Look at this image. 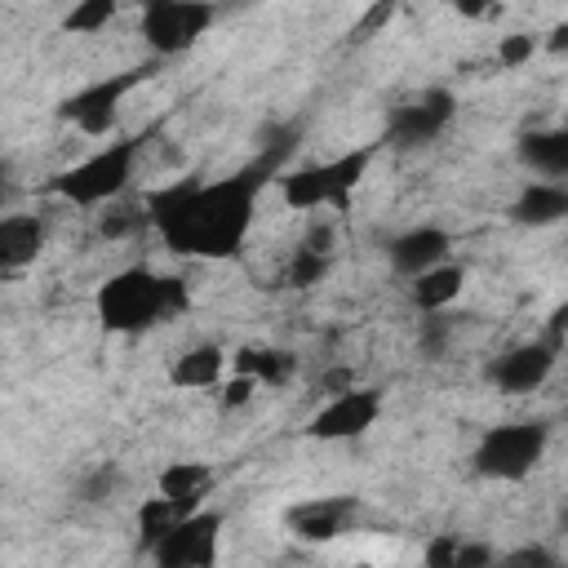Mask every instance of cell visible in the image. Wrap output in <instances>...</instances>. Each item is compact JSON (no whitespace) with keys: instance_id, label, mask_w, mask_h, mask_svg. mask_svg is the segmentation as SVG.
Returning <instances> with one entry per match:
<instances>
[{"instance_id":"cell-1","label":"cell","mask_w":568,"mask_h":568,"mask_svg":"<svg viewBox=\"0 0 568 568\" xmlns=\"http://www.w3.org/2000/svg\"><path fill=\"white\" fill-rule=\"evenodd\" d=\"M297 142H302V124L288 120V124L266 129V142L257 146V155L248 164H240L235 173H226V178L186 173V178H178L169 186L146 191L142 195L146 226L178 257L231 262L248 240V226L257 217L262 191L284 173V164L293 160Z\"/></svg>"},{"instance_id":"cell-2","label":"cell","mask_w":568,"mask_h":568,"mask_svg":"<svg viewBox=\"0 0 568 568\" xmlns=\"http://www.w3.org/2000/svg\"><path fill=\"white\" fill-rule=\"evenodd\" d=\"M186 306H191L186 280L160 275L151 266H124L111 280H102L93 293L98 324L106 333H124V337L146 333V328L164 324L169 315H182Z\"/></svg>"},{"instance_id":"cell-3","label":"cell","mask_w":568,"mask_h":568,"mask_svg":"<svg viewBox=\"0 0 568 568\" xmlns=\"http://www.w3.org/2000/svg\"><path fill=\"white\" fill-rule=\"evenodd\" d=\"M142 146H146V138H115V142L98 146L93 155H84L80 164H71L58 178H49L44 191L62 195L75 209H102L106 200H120L129 191Z\"/></svg>"},{"instance_id":"cell-4","label":"cell","mask_w":568,"mask_h":568,"mask_svg":"<svg viewBox=\"0 0 568 568\" xmlns=\"http://www.w3.org/2000/svg\"><path fill=\"white\" fill-rule=\"evenodd\" d=\"M377 155V142H364L355 151H342L324 164H302V169H288L280 173V195L293 213H311V209H346L355 186L364 182L368 164Z\"/></svg>"},{"instance_id":"cell-5","label":"cell","mask_w":568,"mask_h":568,"mask_svg":"<svg viewBox=\"0 0 568 568\" xmlns=\"http://www.w3.org/2000/svg\"><path fill=\"white\" fill-rule=\"evenodd\" d=\"M546 444H550V426L541 417H528V422H501V426H488L470 453V466L484 475V479H501V484H519L537 470V462L546 457Z\"/></svg>"},{"instance_id":"cell-6","label":"cell","mask_w":568,"mask_h":568,"mask_svg":"<svg viewBox=\"0 0 568 568\" xmlns=\"http://www.w3.org/2000/svg\"><path fill=\"white\" fill-rule=\"evenodd\" d=\"M217 22L213 0H142L138 31L155 58H178L204 40V31Z\"/></svg>"},{"instance_id":"cell-7","label":"cell","mask_w":568,"mask_h":568,"mask_svg":"<svg viewBox=\"0 0 568 568\" xmlns=\"http://www.w3.org/2000/svg\"><path fill=\"white\" fill-rule=\"evenodd\" d=\"M146 75H151V67L111 71V75H102V80H93V84L75 89L71 98H62L53 115H58L62 124H71L75 133H84V138H106V133L115 129L120 102H124V98H129Z\"/></svg>"},{"instance_id":"cell-8","label":"cell","mask_w":568,"mask_h":568,"mask_svg":"<svg viewBox=\"0 0 568 568\" xmlns=\"http://www.w3.org/2000/svg\"><path fill=\"white\" fill-rule=\"evenodd\" d=\"M382 417V390L377 386H346V390H333L306 422V435L311 439H324V444H337V439H359L377 426Z\"/></svg>"},{"instance_id":"cell-9","label":"cell","mask_w":568,"mask_h":568,"mask_svg":"<svg viewBox=\"0 0 568 568\" xmlns=\"http://www.w3.org/2000/svg\"><path fill=\"white\" fill-rule=\"evenodd\" d=\"M217 541H222V515L195 506L191 515H182L146 555L160 568H209L217 559Z\"/></svg>"},{"instance_id":"cell-10","label":"cell","mask_w":568,"mask_h":568,"mask_svg":"<svg viewBox=\"0 0 568 568\" xmlns=\"http://www.w3.org/2000/svg\"><path fill=\"white\" fill-rule=\"evenodd\" d=\"M453 120H457V98H453V89H439L435 84V89L399 102L386 115V142L399 146V151H413V146L435 142Z\"/></svg>"},{"instance_id":"cell-11","label":"cell","mask_w":568,"mask_h":568,"mask_svg":"<svg viewBox=\"0 0 568 568\" xmlns=\"http://www.w3.org/2000/svg\"><path fill=\"white\" fill-rule=\"evenodd\" d=\"M555 364H559V351H555L546 337H537V342H519V346L501 351V355L484 368V377H488V386H497L501 395H532V390H541V386L550 382Z\"/></svg>"},{"instance_id":"cell-12","label":"cell","mask_w":568,"mask_h":568,"mask_svg":"<svg viewBox=\"0 0 568 568\" xmlns=\"http://www.w3.org/2000/svg\"><path fill=\"white\" fill-rule=\"evenodd\" d=\"M355 519H359V501L346 497V493H337V497H306V501H293L284 510V528L297 541H311V546L337 541Z\"/></svg>"},{"instance_id":"cell-13","label":"cell","mask_w":568,"mask_h":568,"mask_svg":"<svg viewBox=\"0 0 568 568\" xmlns=\"http://www.w3.org/2000/svg\"><path fill=\"white\" fill-rule=\"evenodd\" d=\"M448 253H453V235H448L444 226H408V231H399V235L386 244L390 271L404 275V280L422 275L426 266L448 262Z\"/></svg>"},{"instance_id":"cell-14","label":"cell","mask_w":568,"mask_h":568,"mask_svg":"<svg viewBox=\"0 0 568 568\" xmlns=\"http://www.w3.org/2000/svg\"><path fill=\"white\" fill-rule=\"evenodd\" d=\"M44 217L40 213H4L0 217V275L27 271L44 253Z\"/></svg>"},{"instance_id":"cell-15","label":"cell","mask_w":568,"mask_h":568,"mask_svg":"<svg viewBox=\"0 0 568 568\" xmlns=\"http://www.w3.org/2000/svg\"><path fill=\"white\" fill-rule=\"evenodd\" d=\"M510 222L515 226H532V231H541V226H555V222H564L568 217V186L564 182H555V178H541V182H528L515 200H510Z\"/></svg>"},{"instance_id":"cell-16","label":"cell","mask_w":568,"mask_h":568,"mask_svg":"<svg viewBox=\"0 0 568 568\" xmlns=\"http://www.w3.org/2000/svg\"><path fill=\"white\" fill-rule=\"evenodd\" d=\"M226 364H231V355L217 342H195L191 351H182L173 359L169 382L178 390H217V382L226 377Z\"/></svg>"},{"instance_id":"cell-17","label":"cell","mask_w":568,"mask_h":568,"mask_svg":"<svg viewBox=\"0 0 568 568\" xmlns=\"http://www.w3.org/2000/svg\"><path fill=\"white\" fill-rule=\"evenodd\" d=\"M515 155L537 178H555L559 182L568 173V129H532V133H519Z\"/></svg>"},{"instance_id":"cell-18","label":"cell","mask_w":568,"mask_h":568,"mask_svg":"<svg viewBox=\"0 0 568 568\" xmlns=\"http://www.w3.org/2000/svg\"><path fill=\"white\" fill-rule=\"evenodd\" d=\"M462 284H466V271L453 266V262H439V266H426L422 275L408 280V302L426 315V311H448L457 297H462Z\"/></svg>"},{"instance_id":"cell-19","label":"cell","mask_w":568,"mask_h":568,"mask_svg":"<svg viewBox=\"0 0 568 568\" xmlns=\"http://www.w3.org/2000/svg\"><path fill=\"white\" fill-rule=\"evenodd\" d=\"M231 368L248 373L257 386H284L297 373V355L284 351V346H240L231 355Z\"/></svg>"},{"instance_id":"cell-20","label":"cell","mask_w":568,"mask_h":568,"mask_svg":"<svg viewBox=\"0 0 568 568\" xmlns=\"http://www.w3.org/2000/svg\"><path fill=\"white\" fill-rule=\"evenodd\" d=\"M209 488H213V470L204 462H173V466L160 470V493L178 497L186 506H204Z\"/></svg>"},{"instance_id":"cell-21","label":"cell","mask_w":568,"mask_h":568,"mask_svg":"<svg viewBox=\"0 0 568 568\" xmlns=\"http://www.w3.org/2000/svg\"><path fill=\"white\" fill-rule=\"evenodd\" d=\"M191 510H195V506H186V501H178V497H164V493H160V497H146V501H142V510H138L142 550H151V546H155V541H160V537H164L182 515H191Z\"/></svg>"},{"instance_id":"cell-22","label":"cell","mask_w":568,"mask_h":568,"mask_svg":"<svg viewBox=\"0 0 568 568\" xmlns=\"http://www.w3.org/2000/svg\"><path fill=\"white\" fill-rule=\"evenodd\" d=\"M328 262H333V253H320V248H311V244H297V248L288 253L284 271H280V284H284V288H315V284L328 275Z\"/></svg>"},{"instance_id":"cell-23","label":"cell","mask_w":568,"mask_h":568,"mask_svg":"<svg viewBox=\"0 0 568 568\" xmlns=\"http://www.w3.org/2000/svg\"><path fill=\"white\" fill-rule=\"evenodd\" d=\"M115 9H120V0H75L71 13L62 18V31L67 36H98L115 18Z\"/></svg>"},{"instance_id":"cell-24","label":"cell","mask_w":568,"mask_h":568,"mask_svg":"<svg viewBox=\"0 0 568 568\" xmlns=\"http://www.w3.org/2000/svg\"><path fill=\"white\" fill-rule=\"evenodd\" d=\"M102 209L106 213L98 217V235H106V240H129L133 231L146 226V209L142 204H115V200H106Z\"/></svg>"},{"instance_id":"cell-25","label":"cell","mask_w":568,"mask_h":568,"mask_svg":"<svg viewBox=\"0 0 568 568\" xmlns=\"http://www.w3.org/2000/svg\"><path fill=\"white\" fill-rule=\"evenodd\" d=\"M541 49V36H532V31H510V36H501V44H497V53H493V62L501 67V71H519V67H528L532 62V53Z\"/></svg>"},{"instance_id":"cell-26","label":"cell","mask_w":568,"mask_h":568,"mask_svg":"<svg viewBox=\"0 0 568 568\" xmlns=\"http://www.w3.org/2000/svg\"><path fill=\"white\" fill-rule=\"evenodd\" d=\"M115 488H120V470L106 462V466H98L93 475H84V484H80V501H111Z\"/></svg>"},{"instance_id":"cell-27","label":"cell","mask_w":568,"mask_h":568,"mask_svg":"<svg viewBox=\"0 0 568 568\" xmlns=\"http://www.w3.org/2000/svg\"><path fill=\"white\" fill-rule=\"evenodd\" d=\"M253 395H257V382H253L248 373H235V377H222V382H217V399H222L226 413H231V408H244Z\"/></svg>"},{"instance_id":"cell-28","label":"cell","mask_w":568,"mask_h":568,"mask_svg":"<svg viewBox=\"0 0 568 568\" xmlns=\"http://www.w3.org/2000/svg\"><path fill=\"white\" fill-rule=\"evenodd\" d=\"M497 564H506V568H559V555H550L546 546H519L510 555H497Z\"/></svg>"},{"instance_id":"cell-29","label":"cell","mask_w":568,"mask_h":568,"mask_svg":"<svg viewBox=\"0 0 568 568\" xmlns=\"http://www.w3.org/2000/svg\"><path fill=\"white\" fill-rule=\"evenodd\" d=\"M497 564V550L484 546V541H457V555H453V568H493Z\"/></svg>"},{"instance_id":"cell-30","label":"cell","mask_w":568,"mask_h":568,"mask_svg":"<svg viewBox=\"0 0 568 568\" xmlns=\"http://www.w3.org/2000/svg\"><path fill=\"white\" fill-rule=\"evenodd\" d=\"M453 555H457V537H453V532H439V537L426 546V564H430V568H453Z\"/></svg>"},{"instance_id":"cell-31","label":"cell","mask_w":568,"mask_h":568,"mask_svg":"<svg viewBox=\"0 0 568 568\" xmlns=\"http://www.w3.org/2000/svg\"><path fill=\"white\" fill-rule=\"evenodd\" d=\"M395 4H399V0H377V4H373V13L359 22V36H364V31H377V27H382V22L395 13Z\"/></svg>"},{"instance_id":"cell-32","label":"cell","mask_w":568,"mask_h":568,"mask_svg":"<svg viewBox=\"0 0 568 568\" xmlns=\"http://www.w3.org/2000/svg\"><path fill=\"white\" fill-rule=\"evenodd\" d=\"M346 386H355V373L351 368H333V373H324V382H320V390H346Z\"/></svg>"},{"instance_id":"cell-33","label":"cell","mask_w":568,"mask_h":568,"mask_svg":"<svg viewBox=\"0 0 568 568\" xmlns=\"http://www.w3.org/2000/svg\"><path fill=\"white\" fill-rule=\"evenodd\" d=\"M453 4H457V13H462V18H484V13H488V9H497L501 0H453Z\"/></svg>"},{"instance_id":"cell-34","label":"cell","mask_w":568,"mask_h":568,"mask_svg":"<svg viewBox=\"0 0 568 568\" xmlns=\"http://www.w3.org/2000/svg\"><path fill=\"white\" fill-rule=\"evenodd\" d=\"M564 44H568V27L559 22V27L550 31V40H546V49H550V53H564Z\"/></svg>"},{"instance_id":"cell-35","label":"cell","mask_w":568,"mask_h":568,"mask_svg":"<svg viewBox=\"0 0 568 568\" xmlns=\"http://www.w3.org/2000/svg\"><path fill=\"white\" fill-rule=\"evenodd\" d=\"M0 178H4V160H0Z\"/></svg>"}]
</instances>
